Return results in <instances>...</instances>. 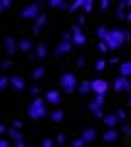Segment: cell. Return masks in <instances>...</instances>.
<instances>
[{
    "label": "cell",
    "mask_w": 131,
    "mask_h": 147,
    "mask_svg": "<svg viewBox=\"0 0 131 147\" xmlns=\"http://www.w3.org/2000/svg\"><path fill=\"white\" fill-rule=\"evenodd\" d=\"M28 114L30 117L34 119L44 117L47 114V108L41 98L36 97L33 100L28 108Z\"/></svg>",
    "instance_id": "obj_1"
},
{
    "label": "cell",
    "mask_w": 131,
    "mask_h": 147,
    "mask_svg": "<svg viewBox=\"0 0 131 147\" xmlns=\"http://www.w3.org/2000/svg\"><path fill=\"white\" fill-rule=\"evenodd\" d=\"M60 84L67 92L73 91L77 85V78L72 73L63 74L60 78Z\"/></svg>",
    "instance_id": "obj_2"
},
{
    "label": "cell",
    "mask_w": 131,
    "mask_h": 147,
    "mask_svg": "<svg viewBox=\"0 0 131 147\" xmlns=\"http://www.w3.org/2000/svg\"><path fill=\"white\" fill-rule=\"evenodd\" d=\"M109 83L103 79H95L90 81V87L93 91L97 94H106L109 89Z\"/></svg>",
    "instance_id": "obj_3"
},
{
    "label": "cell",
    "mask_w": 131,
    "mask_h": 147,
    "mask_svg": "<svg viewBox=\"0 0 131 147\" xmlns=\"http://www.w3.org/2000/svg\"><path fill=\"white\" fill-rule=\"evenodd\" d=\"M39 9H40V7L38 4L32 3L24 8L20 11L19 16L22 18H36L37 16H38V14L39 12Z\"/></svg>",
    "instance_id": "obj_4"
},
{
    "label": "cell",
    "mask_w": 131,
    "mask_h": 147,
    "mask_svg": "<svg viewBox=\"0 0 131 147\" xmlns=\"http://www.w3.org/2000/svg\"><path fill=\"white\" fill-rule=\"evenodd\" d=\"M45 98L47 99V100L48 102H50L51 103H58L61 100V94L57 90H50L46 92L45 94Z\"/></svg>",
    "instance_id": "obj_5"
},
{
    "label": "cell",
    "mask_w": 131,
    "mask_h": 147,
    "mask_svg": "<svg viewBox=\"0 0 131 147\" xmlns=\"http://www.w3.org/2000/svg\"><path fill=\"white\" fill-rule=\"evenodd\" d=\"M72 43L69 42L68 41H64L63 42H61L57 45L56 48H55V54L56 55H60L62 53L68 52L69 51L71 50L72 48Z\"/></svg>",
    "instance_id": "obj_6"
},
{
    "label": "cell",
    "mask_w": 131,
    "mask_h": 147,
    "mask_svg": "<svg viewBox=\"0 0 131 147\" xmlns=\"http://www.w3.org/2000/svg\"><path fill=\"white\" fill-rule=\"evenodd\" d=\"M10 81H11V84L13 86L15 89L17 90H22L23 89L25 86V84L24 80L18 76H13L10 78Z\"/></svg>",
    "instance_id": "obj_7"
},
{
    "label": "cell",
    "mask_w": 131,
    "mask_h": 147,
    "mask_svg": "<svg viewBox=\"0 0 131 147\" xmlns=\"http://www.w3.org/2000/svg\"><path fill=\"white\" fill-rule=\"evenodd\" d=\"M119 121V117L115 114H108L103 117V123L107 126H115Z\"/></svg>",
    "instance_id": "obj_8"
},
{
    "label": "cell",
    "mask_w": 131,
    "mask_h": 147,
    "mask_svg": "<svg viewBox=\"0 0 131 147\" xmlns=\"http://www.w3.org/2000/svg\"><path fill=\"white\" fill-rule=\"evenodd\" d=\"M72 41L76 45H84L87 41V38L84 34H83L82 32H78L75 34H73L71 37Z\"/></svg>",
    "instance_id": "obj_9"
},
{
    "label": "cell",
    "mask_w": 131,
    "mask_h": 147,
    "mask_svg": "<svg viewBox=\"0 0 131 147\" xmlns=\"http://www.w3.org/2000/svg\"><path fill=\"white\" fill-rule=\"evenodd\" d=\"M126 76L122 75L119 78H117L115 79L114 82H113V88L116 90H121L124 89V84L126 81Z\"/></svg>",
    "instance_id": "obj_10"
},
{
    "label": "cell",
    "mask_w": 131,
    "mask_h": 147,
    "mask_svg": "<svg viewBox=\"0 0 131 147\" xmlns=\"http://www.w3.org/2000/svg\"><path fill=\"white\" fill-rule=\"evenodd\" d=\"M97 135V132L94 129H87L82 132V138L85 141L94 140Z\"/></svg>",
    "instance_id": "obj_11"
},
{
    "label": "cell",
    "mask_w": 131,
    "mask_h": 147,
    "mask_svg": "<svg viewBox=\"0 0 131 147\" xmlns=\"http://www.w3.org/2000/svg\"><path fill=\"white\" fill-rule=\"evenodd\" d=\"M120 72L122 75L126 76L131 74V61L124 62L120 66Z\"/></svg>",
    "instance_id": "obj_12"
},
{
    "label": "cell",
    "mask_w": 131,
    "mask_h": 147,
    "mask_svg": "<svg viewBox=\"0 0 131 147\" xmlns=\"http://www.w3.org/2000/svg\"><path fill=\"white\" fill-rule=\"evenodd\" d=\"M118 136V133L114 129H110L103 134V139L107 141H111L117 139Z\"/></svg>",
    "instance_id": "obj_13"
},
{
    "label": "cell",
    "mask_w": 131,
    "mask_h": 147,
    "mask_svg": "<svg viewBox=\"0 0 131 147\" xmlns=\"http://www.w3.org/2000/svg\"><path fill=\"white\" fill-rule=\"evenodd\" d=\"M18 47H19V48L22 49V51H28L32 48V44L29 40H28V39L25 38H22L20 39V40L18 41Z\"/></svg>",
    "instance_id": "obj_14"
},
{
    "label": "cell",
    "mask_w": 131,
    "mask_h": 147,
    "mask_svg": "<svg viewBox=\"0 0 131 147\" xmlns=\"http://www.w3.org/2000/svg\"><path fill=\"white\" fill-rule=\"evenodd\" d=\"M90 90H91L90 82H88V81H84L78 87V91L81 94H87Z\"/></svg>",
    "instance_id": "obj_15"
},
{
    "label": "cell",
    "mask_w": 131,
    "mask_h": 147,
    "mask_svg": "<svg viewBox=\"0 0 131 147\" xmlns=\"http://www.w3.org/2000/svg\"><path fill=\"white\" fill-rule=\"evenodd\" d=\"M47 22H48V17L45 14H40L34 18V25L39 27L45 25Z\"/></svg>",
    "instance_id": "obj_16"
},
{
    "label": "cell",
    "mask_w": 131,
    "mask_h": 147,
    "mask_svg": "<svg viewBox=\"0 0 131 147\" xmlns=\"http://www.w3.org/2000/svg\"><path fill=\"white\" fill-rule=\"evenodd\" d=\"M64 113L63 110H54V111L51 113V119L55 120V121H60V120H61L64 118Z\"/></svg>",
    "instance_id": "obj_17"
},
{
    "label": "cell",
    "mask_w": 131,
    "mask_h": 147,
    "mask_svg": "<svg viewBox=\"0 0 131 147\" xmlns=\"http://www.w3.org/2000/svg\"><path fill=\"white\" fill-rule=\"evenodd\" d=\"M111 32V35H112V38L114 39H117L120 41H123L125 40L124 38V32L120 31V30L118 29H114L110 31Z\"/></svg>",
    "instance_id": "obj_18"
},
{
    "label": "cell",
    "mask_w": 131,
    "mask_h": 147,
    "mask_svg": "<svg viewBox=\"0 0 131 147\" xmlns=\"http://www.w3.org/2000/svg\"><path fill=\"white\" fill-rule=\"evenodd\" d=\"M45 73V69L43 67H38L34 68V71H32V76L35 79H38V78H42Z\"/></svg>",
    "instance_id": "obj_19"
},
{
    "label": "cell",
    "mask_w": 131,
    "mask_h": 147,
    "mask_svg": "<svg viewBox=\"0 0 131 147\" xmlns=\"http://www.w3.org/2000/svg\"><path fill=\"white\" fill-rule=\"evenodd\" d=\"M35 52H36L37 57H39V58H43L47 55L48 50L45 45H38L37 47Z\"/></svg>",
    "instance_id": "obj_20"
},
{
    "label": "cell",
    "mask_w": 131,
    "mask_h": 147,
    "mask_svg": "<svg viewBox=\"0 0 131 147\" xmlns=\"http://www.w3.org/2000/svg\"><path fill=\"white\" fill-rule=\"evenodd\" d=\"M8 133H9V136L11 138H13L15 140H22L23 138L22 133H20L19 131H18L16 129H9V130H8Z\"/></svg>",
    "instance_id": "obj_21"
},
{
    "label": "cell",
    "mask_w": 131,
    "mask_h": 147,
    "mask_svg": "<svg viewBox=\"0 0 131 147\" xmlns=\"http://www.w3.org/2000/svg\"><path fill=\"white\" fill-rule=\"evenodd\" d=\"M106 64H107V62L104 59H98L95 62L94 64V67H95V69L97 70V71H101V70H103V69L106 67Z\"/></svg>",
    "instance_id": "obj_22"
},
{
    "label": "cell",
    "mask_w": 131,
    "mask_h": 147,
    "mask_svg": "<svg viewBox=\"0 0 131 147\" xmlns=\"http://www.w3.org/2000/svg\"><path fill=\"white\" fill-rule=\"evenodd\" d=\"M85 141L82 137L81 138H78L71 142L70 145V147H82L85 144Z\"/></svg>",
    "instance_id": "obj_23"
},
{
    "label": "cell",
    "mask_w": 131,
    "mask_h": 147,
    "mask_svg": "<svg viewBox=\"0 0 131 147\" xmlns=\"http://www.w3.org/2000/svg\"><path fill=\"white\" fill-rule=\"evenodd\" d=\"M107 42V45H108V47L110 48H118L119 46L121 45V41H118L117 39H114V38H111L110 40H109Z\"/></svg>",
    "instance_id": "obj_24"
},
{
    "label": "cell",
    "mask_w": 131,
    "mask_h": 147,
    "mask_svg": "<svg viewBox=\"0 0 131 147\" xmlns=\"http://www.w3.org/2000/svg\"><path fill=\"white\" fill-rule=\"evenodd\" d=\"M93 2L94 0H85L84 3L83 5V8L87 12H90L93 9Z\"/></svg>",
    "instance_id": "obj_25"
},
{
    "label": "cell",
    "mask_w": 131,
    "mask_h": 147,
    "mask_svg": "<svg viewBox=\"0 0 131 147\" xmlns=\"http://www.w3.org/2000/svg\"><path fill=\"white\" fill-rule=\"evenodd\" d=\"M101 104H99L95 100L90 101L89 103V104H88V107H89L94 113L96 112L97 110H100V109H101Z\"/></svg>",
    "instance_id": "obj_26"
},
{
    "label": "cell",
    "mask_w": 131,
    "mask_h": 147,
    "mask_svg": "<svg viewBox=\"0 0 131 147\" xmlns=\"http://www.w3.org/2000/svg\"><path fill=\"white\" fill-rule=\"evenodd\" d=\"M64 2V0H48V3L50 6L56 8H61Z\"/></svg>",
    "instance_id": "obj_27"
},
{
    "label": "cell",
    "mask_w": 131,
    "mask_h": 147,
    "mask_svg": "<svg viewBox=\"0 0 131 147\" xmlns=\"http://www.w3.org/2000/svg\"><path fill=\"white\" fill-rule=\"evenodd\" d=\"M97 48H98L99 51H103V52H106V51H107L108 48V45L107 42L106 41H101L97 44Z\"/></svg>",
    "instance_id": "obj_28"
},
{
    "label": "cell",
    "mask_w": 131,
    "mask_h": 147,
    "mask_svg": "<svg viewBox=\"0 0 131 147\" xmlns=\"http://www.w3.org/2000/svg\"><path fill=\"white\" fill-rule=\"evenodd\" d=\"M107 32L108 31L104 26H101V27H99L97 28V36L100 37L102 39L104 38V37H105V35L107 34Z\"/></svg>",
    "instance_id": "obj_29"
},
{
    "label": "cell",
    "mask_w": 131,
    "mask_h": 147,
    "mask_svg": "<svg viewBox=\"0 0 131 147\" xmlns=\"http://www.w3.org/2000/svg\"><path fill=\"white\" fill-rule=\"evenodd\" d=\"M4 45L8 48L9 47H11V46L16 45V41L11 37H7L4 40Z\"/></svg>",
    "instance_id": "obj_30"
},
{
    "label": "cell",
    "mask_w": 131,
    "mask_h": 147,
    "mask_svg": "<svg viewBox=\"0 0 131 147\" xmlns=\"http://www.w3.org/2000/svg\"><path fill=\"white\" fill-rule=\"evenodd\" d=\"M11 5V0H0V10L3 11V9L9 8Z\"/></svg>",
    "instance_id": "obj_31"
},
{
    "label": "cell",
    "mask_w": 131,
    "mask_h": 147,
    "mask_svg": "<svg viewBox=\"0 0 131 147\" xmlns=\"http://www.w3.org/2000/svg\"><path fill=\"white\" fill-rule=\"evenodd\" d=\"M53 140L50 138H46L41 142V147H53Z\"/></svg>",
    "instance_id": "obj_32"
},
{
    "label": "cell",
    "mask_w": 131,
    "mask_h": 147,
    "mask_svg": "<svg viewBox=\"0 0 131 147\" xmlns=\"http://www.w3.org/2000/svg\"><path fill=\"white\" fill-rule=\"evenodd\" d=\"M110 4V0H100V6L102 10H107Z\"/></svg>",
    "instance_id": "obj_33"
},
{
    "label": "cell",
    "mask_w": 131,
    "mask_h": 147,
    "mask_svg": "<svg viewBox=\"0 0 131 147\" xmlns=\"http://www.w3.org/2000/svg\"><path fill=\"white\" fill-rule=\"evenodd\" d=\"M94 100L99 103V104H101L102 106V104L104 102V100H105V94H97L95 96V98Z\"/></svg>",
    "instance_id": "obj_34"
},
{
    "label": "cell",
    "mask_w": 131,
    "mask_h": 147,
    "mask_svg": "<svg viewBox=\"0 0 131 147\" xmlns=\"http://www.w3.org/2000/svg\"><path fill=\"white\" fill-rule=\"evenodd\" d=\"M66 140V136L64 133H59L56 136V142L57 143H64Z\"/></svg>",
    "instance_id": "obj_35"
},
{
    "label": "cell",
    "mask_w": 131,
    "mask_h": 147,
    "mask_svg": "<svg viewBox=\"0 0 131 147\" xmlns=\"http://www.w3.org/2000/svg\"><path fill=\"white\" fill-rule=\"evenodd\" d=\"M8 82H9V78H6V77H4V76H2L0 78V87L2 89H3L6 86Z\"/></svg>",
    "instance_id": "obj_36"
},
{
    "label": "cell",
    "mask_w": 131,
    "mask_h": 147,
    "mask_svg": "<svg viewBox=\"0 0 131 147\" xmlns=\"http://www.w3.org/2000/svg\"><path fill=\"white\" fill-rule=\"evenodd\" d=\"M121 130L123 133H126V134H130L131 133V127L128 123H125L122 126Z\"/></svg>",
    "instance_id": "obj_37"
},
{
    "label": "cell",
    "mask_w": 131,
    "mask_h": 147,
    "mask_svg": "<svg viewBox=\"0 0 131 147\" xmlns=\"http://www.w3.org/2000/svg\"><path fill=\"white\" fill-rule=\"evenodd\" d=\"M75 64L78 67H83L85 64V58L84 57H79L75 60Z\"/></svg>",
    "instance_id": "obj_38"
},
{
    "label": "cell",
    "mask_w": 131,
    "mask_h": 147,
    "mask_svg": "<svg viewBox=\"0 0 131 147\" xmlns=\"http://www.w3.org/2000/svg\"><path fill=\"white\" fill-rule=\"evenodd\" d=\"M81 32V29H80V25H72L70 28V32H71L72 34H75V33H78V32Z\"/></svg>",
    "instance_id": "obj_39"
},
{
    "label": "cell",
    "mask_w": 131,
    "mask_h": 147,
    "mask_svg": "<svg viewBox=\"0 0 131 147\" xmlns=\"http://www.w3.org/2000/svg\"><path fill=\"white\" fill-rule=\"evenodd\" d=\"M115 12H116L117 17L118 18H120V19H124V18H126V16L124 15V13L123 12V10H121V9H117Z\"/></svg>",
    "instance_id": "obj_40"
},
{
    "label": "cell",
    "mask_w": 131,
    "mask_h": 147,
    "mask_svg": "<svg viewBox=\"0 0 131 147\" xmlns=\"http://www.w3.org/2000/svg\"><path fill=\"white\" fill-rule=\"evenodd\" d=\"M40 90H41V88H40L38 86H33V87H31L29 90L30 93L32 94H34V95L38 94L39 92H40Z\"/></svg>",
    "instance_id": "obj_41"
},
{
    "label": "cell",
    "mask_w": 131,
    "mask_h": 147,
    "mask_svg": "<svg viewBox=\"0 0 131 147\" xmlns=\"http://www.w3.org/2000/svg\"><path fill=\"white\" fill-rule=\"evenodd\" d=\"M85 16L84 15H80L78 18V25H84L85 23Z\"/></svg>",
    "instance_id": "obj_42"
},
{
    "label": "cell",
    "mask_w": 131,
    "mask_h": 147,
    "mask_svg": "<svg viewBox=\"0 0 131 147\" xmlns=\"http://www.w3.org/2000/svg\"><path fill=\"white\" fill-rule=\"evenodd\" d=\"M126 6H127V4H126V0H120L118 3V5H117V9H121L123 10L124 8H125Z\"/></svg>",
    "instance_id": "obj_43"
},
{
    "label": "cell",
    "mask_w": 131,
    "mask_h": 147,
    "mask_svg": "<svg viewBox=\"0 0 131 147\" xmlns=\"http://www.w3.org/2000/svg\"><path fill=\"white\" fill-rule=\"evenodd\" d=\"M117 115L120 118H125L126 117V111L123 109H120V110H117Z\"/></svg>",
    "instance_id": "obj_44"
},
{
    "label": "cell",
    "mask_w": 131,
    "mask_h": 147,
    "mask_svg": "<svg viewBox=\"0 0 131 147\" xmlns=\"http://www.w3.org/2000/svg\"><path fill=\"white\" fill-rule=\"evenodd\" d=\"M23 123H24L22 120H18V119H16V120L12 121V125L15 127H21V126H23Z\"/></svg>",
    "instance_id": "obj_45"
},
{
    "label": "cell",
    "mask_w": 131,
    "mask_h": 147,
    "mask_svg": "<svg viewBox=\"0 0 131 147\" xmlns=\"http://www.w3.org/2000/svg\"><path fill=\"white\" fill-rule=\"evenodd\" d=\"M15 145L16 146V147H25L26 146L25 143L23 142V140H16V141H15Z\"/></svg>",
    "instance_id": "obj_46"
},
{
    "label": "cell",
    "mask_w": 131,
    "mask_h": 147,
    "mask_svg": "<svg viewBox=\"0 0 131 147\" xmlns=\"http://www.w3.org/2000/svg\"><path fill=\"white\" fill-rule=\"evenodd\" d=\"M119 61H120L119 57H111L109 58V60H108L109 63L111 64H116V63H117V62Z\"/></svg>",
    "instance_id": "obj_47"
},
{
    "label": "cell",
    "mask_w": 131,
    "mask_h": 147,
    "mask_svg": "<svg viewBox=\"0 0 131 147\" xmlns=\"http://www.w3.org/2000/svg\"><path fill=\"white\" fill-rule=\"evenodd\" d=\"M11 64H12V62L11 61H5L2 63V67L3 68H9Z\"/></svg>",
    "instance_id": "obj_48"
},
{
    "label": "cell",
    "mask_w": 131,
    "mask_h": 147,
    "mask_svg": "<svg viewBox=\"0 0 131 147\" xmlns=\"http://www.w3.org/2000/svg\"><path fill=\"white\" fill-rule=\"evenodd\" d=\"M31 30H32V32H34V34H38L41 32V29H40V27L39 26H37V25H34V26H32L31 27Z\"/></svg>",
    "instance_id": "obj_49"
},
{
    "label": "cell",
    "mask_w": 131,
    "mask_h": 147,
    "mask_svg": "<svg viewBox=\"0 0 131 147\" xmlns=\"http://www.w3.org/2000/svg\"><path fill=\"white\" fill-rule=\"evenodd\" d=\"M78 8H79V7H78L77 5L74 4V3L73 2V3H72V4L70 5V8H69L68 10L70 12H71V13H72V12H74V11H75L76 10L78 9Z\"/></svg>",
    "instance_id": "obj_50"
},
{
    "label": "cell",
    "mask_w": 131,
    "mask_h": 147,
    "mask_svg": "<svg viewBox=\"0 0 131 147\" xmlns=\"http://www.w3.org/2000/svg\"><path fill=\"white\" fill-rule=\"evenodd\" d=\"M124 38L126 41L131 40V32L129 31H124Z\"/></svg>",
    "instance_id": "obj_51"
},
{
    "label": "cell",
    "mask_w": 131,
    "mask_h": 147,
    "mask_svg": "<svg viewBox=\"0 0 131 147\" xmlns=\"http://www.w3.org/2000/svg\"><path fill=\"white\" fill-rule=\"evenodd\" d=\"M61 38L64 39V41H68L71 38V33L70 32H64V33L62 34Z\"/></svg>",
    "instance_id": "obj_52"
},
{
    "label": "cell",
    "mask_w": 131,
    "mask_h": 147,
    "mask_svg": "<svg viewBox=\"0 0 131 147\" xmlns=\"http://www.w3.org/2000/svg\"><path fill=\"white\" fill-rule=\"evenodd\" d=\"M0 147H10V145L6 140H0Z\"/></svg>",
    "instance_id": "obj_53"
},
{
    "label": "cell",
    "mask_w": 131,
    "mask_h": 147,
    "mask_svg": "<svg viewBox=\"0 0 131 147\" xmlns=\"http://www.w3.org/2000/svg\"><path fill=\"white\" fill-rule=\"evenodd\" d=\"M16 46L14 45V46H11V47H9V48H7V51H8V53L9 54H11V55H12V54H14V53L16 52Z\"/></svg>",
    "instance_id": "obj_54"
},
{
    "label": "cell",
    "mask_w": 131,
    "mask_h": 147,
    "mask_svg": "<svg viewBox=\"0 0 131 147\" xmlns=\"http://www.w3.org/2000/svg\"><path fill=\"white\" fill-rule=\"evenodd\" d=\"M85 0H74V3L76 4L78 7L83 6V5L84 3Z\"/></svg>",
    "instance_id": "obj_55"
},
{
    "label": "cell",
    "mask_w": 131,
    "mask_h": 147,
    "mask_svg": "<svg viewBox=\"0 0 131 147\" xmlns=\"http://www.w3.org/2000/svg\"><path fill=\"white\" fill-rule=\"evenodd\" d=\"M94 114H95V116H96L97 117H99V118L103 117V112L101 110V109L98 110H97L96 112H94Z\"/></svg>",
    "instance_id": "obj_56"
},
{
    "label": "cell",
    "mask_w": 131,
    "mask_h": 147,
    "mask_svg": "<svg viewBox=\"0 0 131 147\" xmlns=\"http://www.w3.org/2000/svg\"><path fill=\"white\" fill-rule=\"evenodd\" d=\"M131 88V82L126 80L125 84H124V89L125 90H130Z\"/></svg>",
    "instance_id": "obj_57"
},
{
    "label": "cell",
    "mask_w": 131,
    "mask_h": 147,
    "mask_svg": "<svg viewBox=\"0 0 131 147\" xmlns=\"http://www.w3.org/2000/svg\"><path fill=\"white\" fill-rule=\"evenodd\" d=\"M6 130H7L6 126H5V125H3V124H1V125H0V132L3 133V132H5Z\"/></svg>",
    "instance_id": "obj_58"
},
{
    "label": "cell",
    "mask_w": 131,
    "mask_h": 147,
    "mask_svg": "<svg viewBox=\"0 0 131 147\" xmlns=\"http://www.w3.org/2000/svg\"><path fill=\"white\" fill-rule=\"evenodd\" d=\"M126 18L127 21H129V22H131V11L130 12H129L127 15H126Z\"/></svg>",
    "instance_id": "obj_59"
},
{
    "label": "cell",
    "mask_w": 131,
    "mask_h": 147,
    "mask_svg": "<svg viewBox=\"0 0 131 147\" xmlns=\"http://www.w3.org/2000/svg\"><path fill=\"white\" fill-rule=\"evenodd\" d=\"M126 4H127V6H131V0H126Z\"/></svg>",
    "instance_id": "obj_60"
},
{
    "label": "cell",
    "mask_w": 131,
    "mask_h": 147,
    "mask_svg": "<svg viewBox=\"0 0 131 147\" xmlns=\"http://www.w3.org/2000/svg\"><path fill=\"white\" fill-rule=\"evenodd\" d=\"M127 103H128V105L131 107V97L128 100V101H127Z\"/></svg>",
    "instance_id": "obj_61"
}]
</instances>
